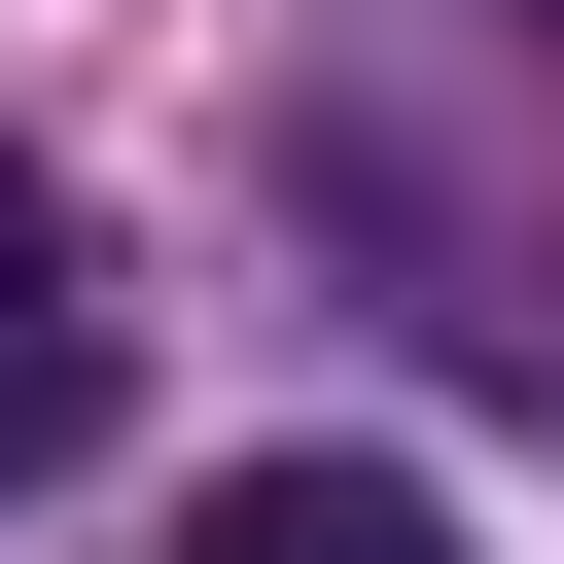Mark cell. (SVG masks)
<instances>
[{
    "mask_svg": "<svg viewBox=\"0 0 564 564\" xmlns=\"http://www.w3.org/2000/svg\"><path fill=\"white\" fill-rule=\"evenodd\" d=\"M70 423H106V282H70V176L0 141V494H35Z\"/></svg>",
    "mask_w": 564,
    "mask_h": 564,
    "instance_id": "1",
    "label": "cell"
},
{
    "mask_svg": "<svg viewBox=\"0 0 564 564\" xmlns=\"http://www.w3.org/2000/svg\"><path fill=\"white\" fill-rule=\"evenodd\" d=\"M176 564H458V494H423V458H247Z\"/></svg>",
    "mask_w": 564,
    "mask_h": 564,
    "instance_id": "2",
    "label": "cell"
}]
</instances>
